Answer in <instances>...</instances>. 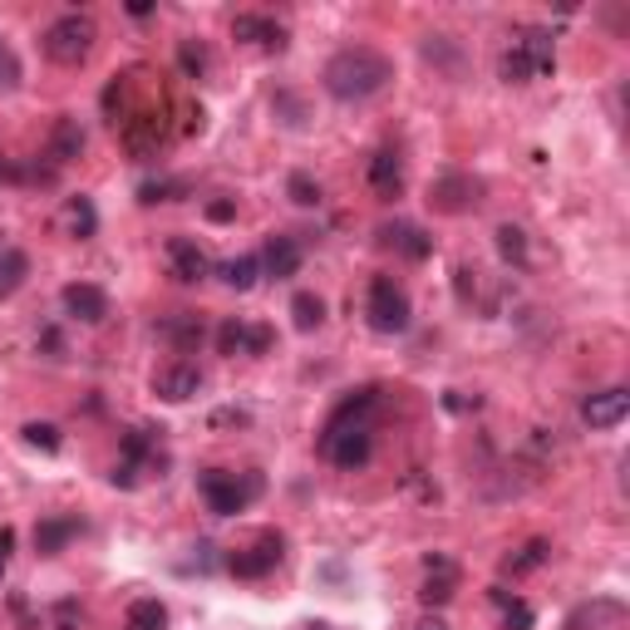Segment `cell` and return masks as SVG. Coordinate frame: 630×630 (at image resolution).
<instances>
[{
  "label": "cell",
  "mask_w": 630,
  "mask_h": 630,
  "mask_svg": "<svg viewBox=\"0 0 630 630\" xmlns=\"http://www.w3.org/2000/svg\"><path fill=\"white\" fill-rule=\"evenodd\" d=\"M374 409H380V390L364 384V390L345 394L330 409L326 428H320V453H326L335 468H364L374 458Z\"/></svg>",
  "instance_id": "1"
},
{
  "label": "cell",
  "mask_w": 630,
  "mask_h": 630,
  "mask_svg": "<svg viewBox=\"0 0 630 630\" xmlns=\"http://www.w3.org/2000/svg\"><path fill=\"white\" fill-rule=\"evenodd\" d=\"M394 80V64L390 54L370 50V45H350L340 54H330L326 70H320V84H326L330 99H340V104H364V99L384 94Z\"/></svg>",
  "instance_id": "2"
},
{
  "label": "cell",
  "mask_w": 630,
  "mask_h": 630,
  "mask_svg": "<svg viewBox=\"0 0 630 630\" xmlns=\"http://www.w3.org/2000/svg\"><path fill=\"white\" fill-rule=\"evenodd\" d=\"M557 70V45H551V30L547 25H517L507 35V50L497 60V74L507 84H533V80H547Z\"/></svg>",
  "instance_id": "3"
},
{
  "label": "cell",
  "mask_w": 630,
  "mask_h": 630,
  "mask_svg": "<svg viewBox=\"0 0 630 630\" xmlns=\"http://www.w3.org/2000/svg\"><path fill=\"white\" fill-rule=\"evenodd\" d=\"M158 434H163V428H128L124 444H118L114 473H109V483H114V488H138V483L153 478V473L163 478V468H168V453H163Z\"/></svg>",
  "instance_id": "4"
},
{
  "label": "cell",
  "mask_w": 630,
  "mask_h": 630,
  "mask_svg": "<svg viewBox=\"0 0 630 630\" xmlns=\"http://www.w3.org/2000/svg\"><path fill=\"white\" fill-rule=\"evenodd\" d=\"M197 488H203V503L213 507L217 517H237V513H247L261 493H267V478H261L257 468H247V473L207 468L203 478H197Z\"/></svg>",
  "instance_id": "5"
},
{
  "label": "cell",
  "mask_w": 630,
  "mask_h": 630,
  "mask_svg": "<svg viewBox=\"0 0 630 630\" xmlns=\"http://www.w3.org/2000/svg\"><path fill=\"white\" fill-rule=\"evenodd\" d=\"M94 45H99V25H94L90 16H80V10L60 16L45 30V54H50L54 64H64V70H80V64L94 54Z\"/></svg>",
  "instance_id": "6"
},
{
  "label": "cell",
  "mask_w": 630,
  "mask_h": 630,
  "mask_svg": "<svg viewBox=\"0 0 630 630\" xmlns=\"http://www.w3.org/2000/svg\"><path fill=\"white\" fill-rule=\"evenodd\" d=\"M364 316H370V330H380V335H400L409 330V296L404 286L394 281V276H374L370 281V296H364Z\"/></svg>",
  "instance_id": "7"
},
{
  "label": "cell",
  "mask_w": 630,
  "mask_h": 630,
  "mask_svg": "<svg viewBox=\"0 0 630 630\" xmlns=\"http://www.w3.org/2000/svg\"><path fill=\"white\" fill-rule=\"evenodd\" d=\"M281 557H286V537L281 533H261L251 547H237L227 557V571L231 577H241V581H261L267 571L281 567Z\"/></svg>",
  "instance_id": "8"
},
{
  "label": "cell",
  "mask_w": 630,
  "mask_h": 630,
  "mask_svg": "<svg viewBox=\"0 0 630 630\" xmlns=\"http://www.w3.org/2000/svg\"><path fill=\"white\" fill-rule=\"evenodd\" d=\"M118 138H124V148L134 153L138 163H148V158H158V148H163V138H168V128H163V114H158V109L138 104L134 114L118 124Z\"/></svg>",
  "instance_id": "9"
},
{
  "label": "cell",
  "mask_w": 630,
  "mask_h": 630,
  "mask_svg": "<svg viewBox=\"0 0 630 630\" xmlns=\"http://www.w3.org/2000/svg\"><path fill=\"white\" fill-rule=\"evenodd\" d=\"M478 203H483V178H473V173H444V178H434V187H428V207L434 213L463 217Z\"/></svg>",
  "instance_id": "10"
},
{
  "label": "cell",
  "mask_w": 630,
  "mask_h": 630,
  "mask_svg": "<svg viewBox=\"0 0 630 630\" xmlns=\"http://www.w3.org/2000/svg\"><path fill=\"white\" fill-rule=\"evenodd\" d=\"M153 394H158L163 404H187L203 394V370H197L193 360H173L163 364L158 374H153Z\"/></svg>",
  "instance_id": "11"
},
{
  "label": "cell",
  "mask_w": 630,
  "mask_h": 630,
  "mask_svg": "<svg viewBox=\"0 0 630 630\" xmlns=\"http://www.w3.org/2000/svg\"><path fill=\"white\" fill-rule=\"evenodd\" d=\"M458 581H463L458 561L444 557V551H428L424 557V581H419V601L424 606H448L453 591H458Z\"/></svg>",
  "instance_id": "12"
},
{
  "label": "cell",
  "mask_w": 630,
  "mask_h": 630,
  "mask_svg": "<svg viewBox=\"0 0 630 630\" xmlns=\"http://www.w3.org/2000/svg\"><path fill=\"white\" fill-rule=\"evenodd\" d=\"M630 414V394L621 384H611V390H596L581 400V424L596 428V434H606V428H621Z\"/></svg>",
  "instance_id": "13"
},
{
  "label": "cell",
  "mask_w": 630,
  "mask_h": 630,
  "mask_svg": "<svg viewBox=\"0 0 630 630\" xmlns=\"http://www.w3.org/2000/svg\"><path fill=\"white\" fill-rule=\"evenodd\" d=\"M261 271L271 276V281H291L296 271H301L306 261V247L296 237H286V231H276V237H267V247H261Z\"/></svg>",
  "instance_id": "14"
},
{
  "label": "cell",
  "mask_w": 630,
  "mask_h": 630,
  "mask_svg": "<svg viewBox=\"0 0 630 630\" xmlns=\"http://www.w3.org/2000/svg\"><path fill=\"white\" fill-rule=\"evenodd\" d=\"M64 311H70L74 320H84V326H99V320H109V291L94 281H70L60 291Z\"/></svg>",
  "instance_id": "15"
},
{
  "label": "cell",
  "mask_w": 630,
  "mask_h": 630,
  "mask_svg": "<svg viewBox=\"0 0 630 630\" xmlns=\"http://www.w3.org/2000/svg\"><path fill=\"white\" fill-rule=\"evenodd\" d=\"M231 35L241 40V45H257V50H271V54H281L286 50V25L281 20H271V16H237L231 20Z\"/></svg>",
  "instance_id": "16"
},
{
  "label": "cell",
  "mask_w": 630,
  "mask_h": 630,
  "mask_svg": "<svg viewBox=\"0 0 630 630\" xmlns=\"http://www.w3.org/2000/svg\"><path fill=\"white\" fill-rule=\"evenodd\" d=\"M380 247L400 251L404 261H428V251H434V237H428L424 227H414V223H384V227H380Z\"/></svg>",
  "instance_id": "17"
},
{
  "label": "cell",
  "mask_w": 630,
  "mask_h": 630,
  "mask_svg": "<svg viewBox=\"0 0 630 630\" xmlns=\"http://www.w3.org/2000/svg\"><path fill=\"white\" fill-rule=\"evenodd\" d=\"M168 267H173V276H178L183 286H197V281H207L213 261H207V251L197 247L193 237H168Z\"/></svg>",
  "instance_id": "18"
},
{
  "label": "cell",
  "mask_w": 630,
  "mask_h": 630,
  "mask_svg": "<svg viewBox=\"0 0 630 630\" xmlns=\"http://www.w3.org/2000/svg\"><path fill=\"white\" fill-rule=\"evenodd\" d=\"M370 187L380 203H394V197H404V158L394 148H380L370 158Z\"/></svg>",
  "instance_id": "19"
},
{
  "label": "cell",
  "mask_w": 630,
  "mask_h": 630,
  "mask_svg": "<svg viewBox=\"0 0 630 630\" xmlns=\"http://www.w3.org/2000/svg\"><path fill=\"white\" fill-rule=\"evenodd\" d=\"M158 335L168 340L178 355H193V350L207 340V326H203V316H193V311H173V316L158 320Z\"/></svg>",
  "instance_id": "20"
},
{
  "label": "cell",
  "mask_w": 630,
  "mask_h": 630,
  "mask_svg": "<svg viewBox=\"0 0 630 630\" xmlns=\"http://www.w3.org/2000/svg\"><path fill=\"white\" fill-rule=\"evenodd\" d=\"M80 153H84V128H80V118L60 114V118H54V128H50V148H45V158L54 163V168H64V163H74Z\"/></svg>",
  "instance_id": "21"
},
{
  "label": "cell",
  "mask_w": 630,
  "mask_h": 630,
  "mask_svg": "<svg viewBox=\"0 0 630 630\" xmlns=\"http://www.w3.org/2000/svg\"><path fill=\"white\" fill-rule=\"evenodd\" d=\"M80 527L84 523H80V517H70V513H64V517H40V523H35V551H40V557H60V551L80 537Z\"/></svg>",
  "instance_id": "22"
},
{
  "label": "cell",
  "mask_w": 630,
  "mask_h": 630,
  "mask_svg": "<svg viewBox=\"0 0 630 630\" xmlns=\"http://www.w3.org/2000/svg\"><path fill=\"white\" fill-rule=\"evenodd\" d=\"M64 231H70L74 241H90L99 231V207L90 197H70V203H64Z\"/></svg>",
  "instance_id": "23"
},
{
  "label": "cell",
  "mask_w": 630,
  "mask_h": 630,
  "mask_svg": "<svg viewBox=\"0 0 630 630\" xmlns=\"http://www.w3.org/2000/svg\"><path fill=\"white\" fill-rule=\"evenodd\" d=\"M25 276H30V257L20 247H0V301L6 296H16L20 286H25Z\"/></svg>",
  "instance_id": "24"
},
{
  "label": "cell",
  "mask_w": 630,
  "mask_h": 630,
  "mask_svg": "<svg viewBox=\"0 0 630 630\" xmlns=\"http://www.w3.org/2000/svg\"><path fill=\"white\" fill-rule=\"evenodd\" d=\"M124 626H134V630H168V606H163L158 596H138V601H128Z\"/></svg>",
  "instance_id": "25"
},
{
  "label": "cell",
  "mask_w": 630,
  "mask_h": 630,
  "mask_svg": "<svg viewBox=\"0 0 630 630\" xmlns=\"http://www.w3.org/2000/svg\"><path fill=\"white\" fill-rule=\"evenodd\" d=\"M547 557H551V541L533 537V541H527V547H517L513 557H503V577H527V571H537Z\"/></svg>",
  "instance_id": "26"
},
{
  "label": "cell",
  "mask_w": 630,
  "mask_h": 630,
  "mask_svg": "<svg viewBox=\"0 0 630 630\" xmlns=\"http://www.w3.org/2000/svg\"><path fill=\"white\" fill-rule=\"evenodd\" d=\"M217 276H223V286H231V291H251L261 276V261L257 257H231L217 267Z\"/></svg>",
  "instance_id": "27"
},
{
  "label": "cell",
  "mask_w": 630,
  "mask_h": 630,
  "mask_svg": "<svg viewBox=\"0 0 630 630\" xmlns=\"http://www.w3.org/2000/svg\"><path fill=\"white\" fill-rule=\"evenodd\" d=\"M497 257H503L507 267L523 271V267H527V231H523V227H513V223L497 227Z\"/></svg>",
  "instance_id": "28"
},
{
  "label": "cell",
  "mask_w": 630,
  "mask_h": 630,
  "mask_svg": "<svg viewBox=\"0 0 630 630\" xmlns=\"http://www.w3.org/2000/svg\"><path fill=\"white\" fill-rule=\"evenodd\" d=\"M291 320H296V330H320V326H326V301H320L316 291H296Z\"/></svg>",
  "instance_id": "29"
},
{
  "label": "cell",
  "mask_w": 630,
  "mask_h": 630,
  "mask_svg": "<svg viewBox=\"0 0 630 630\" xmlns=\"http://www.w3.org/2000/svg\"><path fill=\"white\" fill-rule=\"evenodd\" d=\"M178 64L187 80H207V70H213V54H207L203 40H183L178 45Z\"/></svg>",
  "instance_id": "30"
},
{
  "label": "cell",
  "mask_w": 630,
  "mask_h": 630,
  "mask_svg": "<svg viewBox=\"0 0 630 630\" xmlns=\"http://www.w3.org/2000/svg\"><path fill=\"white\" fill-rule=\"evenodd\" d=\"M178 197H187V183L183 178H148L138 187V203H178Z\"/></svg>",
  "instance_id": "31"
},
{
  "label": "cell",
  "mask_w": 630,
  "mask_h": 630,
  "mask_svg": "<svg viewBox=\"0 0 630 630\" xmlns=\"http://www.w3.org/2000/svg\"><path fill=\"white\" fill-rule=\"evenodd\" d=\"M217 355H247V320H223V326H217Z\"/></svg>",
  "instance_id": "32"
},
{
  "label": "cell",
  "mask_w": 630,
  "mask_h": 630,
  "mask_svg": "<svg viewBox=\"0 0 630 630\" xmlns=\"http://www.w3.org/2000/svg\"><path fill=\"white\" fill-rule=\"evenodd\" d=\"M20 80H25V64H20V54L10 40H0V94L20 90Z\"/></svg>",
  "instance_id": "33"
},
{
  "label": "cell",
  "mask_w": 630,
  "mask_h": 630,
  "mask_svg": "<svg viewBox=\"0 0 630 630\" xmlns=\"http://www.w3.org/2000/svg\"><path fill=\"white\" fill-rule=\"evenodd\" d=\"M286 197H291L296 207H320V183L311 173H291V178H286Z\"/></svg>",
  "instance_id": "34"
},
{
  "label": "cell",
  "mask_w": 630,
  "mask_h": 630,
  "mask_svg": "<svg viewBox=\"0 0 630 630\" xmlns=\"http://www.w3.org/2000/svg\"><path fill=\"white\" fill-rule=\"evenodd\" d=\"M20 434H25V444L40 448V453H60V448H64V434H60V428H54V424H40V419H35V424H25Z\"/></svg>",
  "instance_id": "35"
},
{
  "label": "cell",
  "mask_w": 630,
  "mask_h": 630,
  "mask_svg": "<svg viewBox=\"0 0 630 630\" xmlns=\"http://www.w3.org/2000/svg\"><path fill=\"white\" fill-rule=\"evenodd\" d=\"M50 630H84V606L74 601V596L54 601V611H50Z\"/></svg>",
  "instance_id": "36"
},
{
  "label": "cell",
  "mask_w": 630,
  "mask_h": 630,
  "mask_svg": "<svg viewBox=\"0 0 630 630\" xmlns=\"http://www.w3.org/2000/svg\"><path fill=\"white\" fill-rule=\"evenodd\" d=\"M424 60H428V64H444L448 74H458V50H453L448 35H428V40H424Z\"/></svg>",
  "instance_id": "37"
},
{
  "label": "cell",
  "mask_w": 630,
  "mask_h": 630,
  "mask_svg": "<svg viewBox=\"0 0 630 630\" xmlns=\"http://www.w3.org/2000/svg\"><path fill=\"white\" fill-rule=\"evenodd\" d=\"M533 626H537V611L513 596V601L503 606V630H533Z\"/></svg>",
  "instance_id": "38"
},
{
  "label": "cell",
  "mask_w": 630,
  "mask_h": 630,
  "mask_svg": "<svg viewBox=\"0 0 630 630\" xmlns=\"http://www.w3.org/2000/svg\"><path fill=\"white\" fill-rule=\"evenodd\" d=\"M276 345V330L271 326H247V355H267Z\"/></svg>",
  "instance_id": "39"
},
{
  "label": "cell",
  "mask_w": 630,
  "mask_h": 630,
  "mask_svg": "<svg viewBox=\"0 0 630 630\" xmlns=\"http://www.w3.org/2000/svg\"><path fill=\"white\" fill-rule=\"evenodd\" d=\"M207 223H237V197H213V203H207Z\"/></svg>",
  "instance_id": "40"
},
{
  "label": "cell",
  "mask_w": 630,
  "mask_h": 630,
  "mask_svg": "<svg viewBox=\"0 0 630 630\" xmlns=\"http://www.w3.org/2000/svg\"><path fill=\"white\" fill-rule=\"evenodd\" d=\"M10 557H16V527H0V577H6Z\"/></svg>",
  "instance_id": "41"
},
{
  "label": "cell",
  "mask_w": 630,
  "mask_h": 630,
  "mask_svg": "<svg viewBox=\"0 0 630 630\" xmlns=\"http://www.w3.org/2000/svg\"><path fill=\"white\" fill-rule=\"evenodd\" d=\"M444 409H453V414H468V409H478V394L468 400V394L453 390V394H444Z\"/></svg>",
  "instance_id": "42"
},
{
  "label": "cell",
  "mask_w": 630,
  "mask_h": 630,
  "mask_svg": "<svg viewBox=\"0 0 630 630\" xmlns=\"http://www.w3.org/2000/svg\"><path fill=\"white\" fill-rule=\"evenodd\" d=\"M227 424H247V409H217L213 428H227Z\"/></svg>",
  "instance_id": "43"
},
{
  "label": "cell",
  "mask_w": 630,
  "mask_h": 630,
  "mask_svg": "<svg viewBox=\"0 0 630 630\" xmlns=\"http://www.w3.org/2000/svg\"><path fill=\"white\" fill-rule=\"evenodd\" d=\"M10 183H20V158H6V153H0V187H10Z\"/></svg>",
  "instance_id": "44"
},
{
  "label": "cell",
  "mask_w": 630,
  "mask_h": 630,
  "mask_svg": "<svg viewBox=\"0 0 630 630\" xmlns=\"http://www.w3.org/2000/svg\"><path fill=\"white\" fill-rule=\"evenodd\" d=\"M40 350H45V355H60V350H64V340H60V330H40Z\"/></svg>",
  "instance_id": "45"
},
{
  "label": "cell",
  "mask_w": 630,
  "mask_h": 630,
  "mask_svg": "<svg viewBox=\"0 0 630 630\" xmlns=\"http://www.w3.org/2000/svg\"><path fill=\"white\" fill-rule=\"evenodd\" d=\"M128 16H134V20H148L153 6H148V0H134V6H128Z\"/></svg>",
  "instance_id": "46"
},
{
  "label": "cell",
  "mask_w": 630,
  "mask_h": 630,
  "mask_svg": "<svg viewBox=\"0 0 630 630\" xmlns=\"http://www.w3.org/2000/svg\"><path fill=\"white\" fill-rule=\"evenodd\" d=\"M414 630H448V626H444V621H438V616H424V621H419Z\"/></svg>",
  "instance_id": "47"
},
{
  "label": "cell",
  "mask_w": 630,
  "mask_h": 630,
  "mask_svg": "<svg viewBox=\"0 0 630 630\" xmlns=\"http://www.w3.org/2000/svg\"><path fill=\"white\" fill-rule=\"evenodd\" d=\"M301 630H330L326 621H311V626H301Z\"/></svg>",
  "instance_id": "48"
},
{
  "label": "cell",
  "mask_w": 630,
  "mask_h": 630,
  "mask_svg": "<svg viewBox=\"0 0 630 630\" xmlns=\"http://www.w3.org/2000/svg\"><path fill=\"white\" fill-rule=\"evenodd\" d=\"M124 630H134V626H124Z\"/></svg>",
  "instance_id": "49"
}]
</instances>
